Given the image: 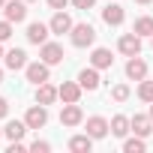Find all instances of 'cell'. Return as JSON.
Wrapping results in <instances>:
<instances>
[{
	"mask_svg": "<svg viewBox=\"0 0 153 153\" xmlns=\"http://www.w3.org/2000/svg\"><path fill=\"white\" fill-rule=\"evenodd\" d=\"M69 39H72L75 48H90V45L96 42V27L87 24V21H81V24H75V27L69 30Z\"/></svg>",
	"mask_w": 153,
	"mask_h": 153,
	"instance_id": "1",
	"label": "cell"
},
{
	"mask_svg": "<svg viewBox=\"0 0 153 153\" xmlns=\"http://www.w3.org/2000/svg\"><path fill=\"white\" fill-rule=\"evenodd\" d=\"M117 51L123 54V57H135V54H141V36L132 30V33H123L120 39H117Z\"/></svg>",
	"mask_w": 153,
	"mask_h": 153,
	"instance_id": "2",
	"label": "cell"
},
{
	"mask_svg": "<svg viewBox=\"0 0 153 153\" xmlns=\"http://www.w3.org/2000/svg\"><path fill=\"white\" fill-rule=\"evenodd\" d=\"M24 123H27V129H42L48 123V105H39V102L30 105L24 114Z\"/></svg>",
	"mask_w": 153,
	"mask_h": 153,
	"instance_id": "3",
	"label": "cell"
},
{
	"mask_svg": "<svg viewBox=\"0 0 153 153\" xmlns=\"http://www.w3.org/2000/svg\"><path fill=\"white\" fill-rule=\"evenodd\" d=\"M24 75H27L30 84H42V81L51 78V66H48L45 60H39V63H27V66H24Z\"/></svg>",
	"mask_w": 153,
	"mask_h": 153,
	"instance_id": "4",
	"label": "cell"
},
{
	"mask_svg": "<svg viewBox=\"0 0 153 153\" xmlns=\"http://www.w3.org/2000/svg\"><path fill=\"white\" fill-rule=\"evenodd\" d=\"M60 123L63 126H78V123H84V111H81V105L78 102H63V111H60Z\"/></svg>",
	"mask_w": 153,
	"mask_h": 153,
	"instance_id": "5",
	"label": "cell"
},
{
	"mask_svg": "<svg viewBox=\"0 0 153 153\" xmlns=\"http://www.w3.org/2000/svg\"><path fill=\"white\" fill-rule=\"evenodd\" d=\"M39 57H42L48 66H57V63H63V60H66V54H63V45H60V42H45V45H39Z\"/></svg>",
	"mask_w": 153,
	"mask_h": 153,
	"instance_id": "6",
	"label": "cell"
},
{
	"mask_svg": "<svg viewBox=\"0 0 153 153\" xmlns=\"http://www.w3.org/2000/svg\"><path fill=\"white\" fill-rule=\"evenodd\" d=\"M3 15H6V21H12V24H21V21L27 18V3H24V0H6Z\"/></svg>",
	"mask_w": 153,
	"mask_h": 153,
	"instance_id": "7",
	"label": "cell"
},
{
	"mask_svg": "<svg viewBox=\"0 0 153 153\" xmlns=\"http://www.w3.org/2000/svg\"><path fill=\"white\" fill-rule=\"evenodd\" d=\"M111 132V123L105 120V117H99V114H93V117H87V135L93 138V141H99V138H105Z\"/></svg>",
	"mask_w": 153,
	"mask_h": 153,
	"instance_id": "8",
	"label": "cell"
},
{
	"mask_svg": "<svg viewBox=\"0 0 153 153\" xmlns=\"http://www.w3.org/2000/svg\"><path fill=\"white\" fill-rule=\"evenodd\" d=\"M48 33H51V27L42 24V21L27 24V42H30V45H45V42H48Z\"/></svg>",
	"mask_w": 153,
	"mask_h": 153,
	"instance_id": "9",
	"label": "cell"
},
{
	"mask_svg": "<svg viewBox=\"0 0 153 153\" xmlns=\"http://www.w3.org/2000/svg\"><path fill=\"white\" fill-rule=\"evenodd\" d=\"M57 93H60V99H63V102H81L84 87L78 84V78H75V81H63V84L57 87Z\"/></svg>",
	"mask_w": 153,
	"mask_h": 153,
	"instance_id": "10",
	"label": "cell"
},
{
	"mask_svg": "<svg viewBox=\"0 0 153 153\" xmlns=\"http://www.w3.org/2000/svg\"><path fill=\"white\" fill-rule=\"evenodd\" d=\"M126 78H129V81H144V78H147V63H144L138 54L126 60Z\"/></svg>",
	"mask_w": 153,
	"mask_h": 153,
	"instance_id": "11",
	"label": "cell"
},
{
	"mask_svg": "<svg viewBox=\"0 0 153 153\" xmlns=\"http://www.w3.org/2000/svg\"><path fill=\"white\" fill-rule=\"evenodd\" d=\"M48 27H51V33L63 36V33H69V30L75 27V21H72V18H69V15L63 12V9H57V12H54V18L48 21Z\"/></svg>",
	"mask_w": 153,
	"mask_h": 153,
	"instance_id": "12",
	"label": "cell"
},
{
	"mask_svg": "<svg viewBox=\"0 0 153 153\" xmlns=\"http://www.w3.org/2000/svg\"><path fill=\"white\" fill-rule=\"evenodd\" d=\"M78 84H81L87 93L99 90V69H96V66H87V69H81V72H78Z\"/></svg>",
	"mask_w": 153,
	"mask_h": 153,
	"instance_id": "13",
	"label": "cell"
},
{
	"mask_svg": "<svg viewBox=\"0 0 153 153\" xmlns=\"http://www.w3.org/2000/svg\"><path fill=\"white\" fill-rule=\"evenodd\" d=\"M123 18H126V12H123V6H120V3H108V6L102 9V21H105L108 27H120V24H123Z\"/></svg>",
	"mask_w": 153,
	"mask_h": 153,
	"instance_id": "14",
	"label": "cell"
},
{
	"mask_svg": "<svg viewBox=\"0 0 153 153\" xmlns=\"http://www.w3.org/2000/svg\"><path fill=\"white\" fill-rule=\"evenodd\" d=\"M3 63H6V69L18 72V69H24V66H27V51H24V48H12V51H6V54H3Z\"/></svg>",
	"mask_w": 153,
	"mask_h": 153,
	"instance_id": "15",
	"label": "cell"
},
{
	"mask_svg": "<svg viewBox=\"0 0 153 153\" xmlns=\"http://www.w3.org/2000/svg\"><path fill=\"white\" fill-rule=\"evenodd\" d=\"M54 99H60V93H57L54 84H48V81L36 84V102L39 105H54Z\"/></svg>",
	"mask_w": 153,
	"mask_h": 153,
	"instance_id": "16",
	"label": "cell"
},
{
	"mask_svg": "<svg viewBox=\"0 0 153 153\" xmlns=\"http://www.w3.org/2000/svg\"><path fill=\"white\" fill-rule=\"evenodd\" d=\"M90 66H96V69H111V66H114V54H111L108 48H93Z\"/></svg>",
	"mask_w": 153,
	"mask_h": 153,
	"instance_id": "17",
	"label": "cell"
},
{
	"mask_svg": "<svg viewBox=\"0 0 153 153\" xmlns=\"http://www.w3.org/2000/svg\"><path fill=\"white\" fill-rule=\"evenodd\" d=\"M129 123H132V132L141 135V138H147V135L153 132V120H150V114H135V117H129Z\"/></svg>",
	"mask_w": 153,
	"mask_h": 153,
	"instance_id": "18",
	"label": "cell"
},
{
	"mask_svg": "<svg viewBox=\"0 0 153 153\" xmlns=\"http://www.w3.org/2000/svg\"><path fill=\"white\" fill-rule=\"evenodd\" d=\"M132 132V123H129V117H123V114H114L111 117V135H117V138H126Z\"/></svg>",
	"mask_w": 153,
	"mask_h": 153,
	"instance_id": "19",
	"label": "cell"
},
{
	"mask_svg": "<svg viewBox=\"0 0 153 153\" xmlns=\"http://www.w3.org/2000/svg\"><path fill=\"white\" fill-rule=\"evenodd\" d=\"M24 132H27V123H24V120H9V123L3 126V135H6L9 141H21Z\"/></svg>",
	"mask_w": 153,
	"mask_h": 153,
	"instance_id": "20",
	"label": "cell"
},
{
	"mask_svg": "<svg viewBox=\"0 0 153 153\" xmlns=\"http://www.w3.org/2000/svg\"><path fill=\"white\" fill-rule=\"evenodd\" d=\"M90 147H93V138H90L87 132L69 138V150H72V153H90Z\"/></svg>",
	"mask_w": 153,
	"mask_h": 153,
	"instance_id": "21",
	"label": "cell"
},
{
	"mask_svg": "<svg viewBox=\"0 0 153 153\" xmlns=\"http://www.w3.org/2000/svg\"><path fill=\"white\" fill-rule=\"evenodd\" d=\"M132 30H135L141 39H144V36H153V18H150V15H141V18H135Z\"/></svg>",
	"mask_w": 153,
	"mask_h": 153,
	"instance_id": "22",
	"label": "cell"
},
{
	"mask_svg": "<svg viewBox=\"0 0 153 153\" xmlns=\"http://www.w3.org/2000/svg\"><path fill=\"white\" fill-rule=\"evenodd\" d=\"M123 150H126V153H144L147 144H144L141 135H135V138H126V141H123Z\"/></svg>",
	"mask_w": 153,
	"mask_h": 153,
	"instance_id": "23",
	"label": "cell"
},
{
	"mask_svg": "<svg viewBox=\"0 0 153 153\" xmlns=\"http://www.w3.org/2000/svg\"><path fill=\"white\" fill-rule=\"evenodd\" d=\"M138 99H141V102H147V105L153 102V81H147V78H144V81H138Z\"/></svg>",
	"mask_w": 153,
	"mask_h": 153,
	"instance_id": "24",
	"label": "cell"
},
{
	"mask_svg": "<svg viewBox=\"0 0 153 153\" xmlns=\"http://www.w3.org/2000/svg\"><path fill=\"white\" fill-rule=\"evenodd\" d=\"M129 96H132L129 84H114V87H111V99H114V102H126Z\"/></svg>",
	"mask_w": 153,
	"mask_h": 153,
	"instance_id": "25",
	"label": "cell"
},
{
	"mask_svg": "<svg viewBox=\"0 0 153 153\" xmlns=\"http://www.w3.org/2000/svg\"><path fill=\"white\" fill-rule=\"evenodd\" d=\"M30 150H33V153H48V150H51V144H48V141H42V138H36V141H30Z\"/></svg>",
	"mask_w": 153,
	"mask_h": 153,
	"instance_id": "26",
	"label": "cell"
},
{
	"mask_svg": "<svg viewBox=\"0 0 153 153\" xmlns=\"http://www.w3.org/2000/svg\"><path fill=\"white\" fill-rule=\"evenodd\" d=\"M12 39V21H0V42Z\"/></svg>",
	"mask_w": 153,
	"mask_h": 153,
	"instance_id": "27",
	"label": "cell"
},
{
	"mask_svg": "<svg viewBox=\"0 0 153 153\" xmlns=\"http://www.w3.org/2000/svg\"><path fill=\"white\" fill-rule=\"evenodd\" d=\"M93 3H96V0H72V6H75V9H90Z\"/></svg>",
	"mask_w": 153,
	"mask_h": 153,
	"instance_id": "28",
	"label": "cell"
},
{
	"mask_svg": "<svg viewBox=\"0 0 153 153\" xmlns=\"http://www.w3.org/2000/svg\"><path fill=\"white\" fill-rule=\"evenodd\" d=\"M69 3H72V0H48V6H51V9H66Z\"/></svg>",
	"mask_w": 153,
	"mask_h": 153,
	"instance_id": "29",
	"label": "cell"
},
{
	"mask_svg": "<svg viewBox=\"0 0 153 153\" xmlns=\"http://www.w3.org/2000/svg\"><path fill=\"white\" fill-rule=\"evenodd\" d=\"M27 147H30V144H21V141H12V144H9V153H21V150H27Z\"/></svg>",
	"mask_w": 153,
	"mask_h": 153,
	"instance_id": "30",
	"label": "cell"
},
{
	"mask_svg": "<svg viewBox=\"0 0 153 153\" xmlns=\"http://www.w3.org/2000/svg\"><path fill=\"white\" fill-rule=\"evenodd\" d=\"M6 114H9V99L0 96V117H6Z\"/></svg>",
	"mask_w": 153,
	"mask_h": 153,
	"instance_id": "31",
	"label": "cell"
},
{
	"mask_svg": "<svg viewBox=\"0 0 153 153\" xmlns=\"http://www.w3.org/2000/svg\"><path fill=\"white\" fill-rule=\"evenodd\" d=\"M135 3H144V6H147V3H153V0H135Z\"/></svg>",
	"mask_w": 153,
	"mask_h": 153,
	"instance_id": "32",
	"label": "cell"
},
{
	"mask_svg": "<svg viewBox=\"0 0 153 153\" xmlns=\"http://www.w3.org/2000/svg\"><path fill=\"white\" fill-rule=\"evenodd\" d=\"M150 120H153V102H150Z\"/></svg>",
	"mask_w": 153,
	"mask_h": 153,
	"instance_id": "33",
	"label": "cell"
},
{
	"mask_svg": "<svg viewBox=\"0 0 153 153\" xmlns=\"http://www.w3.org/2000/svg\"><path fill=\"white\" fill-rule=\"evenodd\" d=\"M0 84H3V69H0Z\"/></svg>",
	"mask_w": 153,
	"mask_h": 153,
	"instance_id": "34",
	"label": "cell"
},
{
	"mask_svg": "<svg viewBox=\"0 0 153 153\" xmlns=\"http://www.w3.org/2000/svg\"><path fill=\"white\" fill-rule=\"evenodd\" d=\"M3 6H6V0H0V9H3Z\"/></svg>",
	"mask_w": 153,
	"mask_h": 153,
	"instance_id": "35",
	"label": "cell"
},
{
	"mask_svg": "<svg viewBox=\"0 0 153 153\" xmlns=\"http://www.w3.org/2000/svg\"><path fill=\"white\" fill-rule=\"evenodd\" d=\"M0 57H3V42H0Z\"/></svg>",
	"mask_w": 153,
	"mask_h": 153,
	"instance_id": "36",
	"label": "cell"
},
{
	"mask_svg": "<svg viewBox=\"0 0 153 153\" xmlns=\"http://www.w3.org/2000/svg\"><path fill=\"white\" fill-rule=\"evenodd\" d=\"M24 3H36V0H24Z\"/></svg>",
	"mask_w": 153,
	"mask_h": 153,
	"instance_id": "37",
	"label": "cell"
},
{
	"mask_svg": "<svg viewBox=\"0 0 153 153\" xmlns=\"http://www.w3.org/2000/svg\"><path fill=\"white\" fill-rule=\"evenodd\" d=\"M0 138H3V129H0Z\"/></svg>",
	"mask_w": 153,
	"mask_h": 153,
	"instance_id": "38",
	"label": "cell"
},
{
	"mask_svg": "<svg viewBox=\"0 0 153 153\" xmlns=\"http://www.w3.org/2000/svg\"><path fill=\"white\" fill-rule=\"evenodd\" d=\"M150 39H153V36H150ZM150 48H153V42H150Z\"/></svg>",
	"mask_w": 153,
	"mask_h": 153,
	"instance_id": "39",
	"label": "cell"
}]
</instances>
